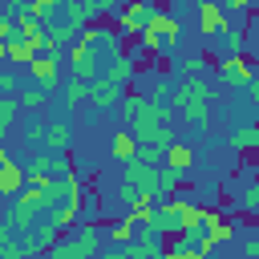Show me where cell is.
Segmentation results:
<instances>
[{"instance_id": "obj_51", "label": "cell", "mask_w": 259, "mask_h": 259, "mask_svg": "<svg viewBox=\"0 0 259 259\" xmlns=\"http://www.w3.org/2000/svg\"><path fill=\"white\" fill-rule=\"evenodd\" d=\"M255 158H259V154H255Z\"/></svg>"}, {"instance_id": "obj_43", "label": "cell", "mask_w": 259, "mask_h": 259, "mask_svg": "<svg viewBox=\"0 0 259 259\" xmlns=\"http://www.w3.org/2000/svg\"><path fill=\"white\" fill-rule=\"evenodd\" d=\"M247 97H251V105H255V109H259V77H255V81H251V85H247Z\"/></svg>"}, {"instance_id": "obj_21", "label": "cell", "mask_w": 259, "mask_h": 259, "mask_svg": "<svg viewBox=\"0 0 259 259\" xmlns=\"http://www.w3.org/2000/svg\"><path fill=\"white\" fill-rule=\"evenodd\" d=\"M49 97H53V93H49L45 85H32V81H28V85H24L20 93H16V101H20V109H28V113H36V109H45V101H49Z\"/></svg>"}, {"instance_id": "obj_48", "label": "cell", "mask_w": 259, "mask_h": 259, "mask_svg": "<svg viewBox=\"0 0 259 259\" xmlns=\"http://www.w3.org/2000/svg\"><path fill=\"white\" fill-rule=\"evenodd\" d=\"M190 4H194V8H198V4H202V0H190Z\"/></svg>"}, {"instance_id": "obj_31", "label": "cell", "mask_w": 259, "mask_h": 259, "mask_svg": "<svg viewBox=\"0 0 259 259\" xmlns=\"http://www.w3.org/2000/svg\"><path fill=\"white\" fill-rule=\"evenodd\" d=\"M125 219H130L134 227H150V219H154V202H150V198H142V202H134V206L125 210Z\"/></svg>"}, {"instance_id": "obj_23", "label": "cell", "mask_w": 259, "mask_h": 259, "mask_svg": "<svg viewBox=\"0 0 259 259\" xmlns=\"http://www.w3.org/2000/svg\"><path fill=\"white\" fill-rule=\"evenodd\" d=\"M32 57H36V45L16 32V36L8 40V61H12V65H32Z\"/></svg>"}, {"instance_id": "obj_11", "label": "cell", "mask_w": 259, "mask_h": 259, "mask_svg": "<svg viewBox=\"0 0 259 259\" xmlns=\"http://www.w3.org/2000/svg\"><path fill=\"white\" fill-rule=\"evenodd\" d=\"M227 12H223V4L219 0H202L198 4V32H206V36H223L227 32Z\"/></svg>"}, {"instance_id": "obj_29", "label": "cell", "mask_w": 259, "mask_h": 259, "mask_svg": "<svg viewBox=\"0 0 259 259\" xmlns=\"http://www.w3.org/2000/svg\"><path fill=\"white\" fill-rule=\"evenodd\" d=\"M142 105H146V93H125V97L117 101V113H121L125 121H134V117L142 113Z\"/></svg>"}, {"instance_id": "obj_18", "label": "cell", "mask_w": 259, "mask_h": 259, "mask_svg": "<svg viewBox=\"0 0 259 259\" xmlns=\"http://www.w3.org/2000/svg\"><path fill=\"white\" fill-rule=\"evenodd\" d=\"M24 186H28L24 166H20V162H8V166L0 170V194H20Z\"/></svg>"}, {"instance_id": "obj_30", "label": "cell", "mask_w": 259, "mask_h": 259, "mask_svg": "<svg viewBox=\"0 0 259 259\" xmlns=\"http://www.w3.org/2000/svg\"><path fill=\"white\" fill-rule=\"evenodd\" d=\"M24 174H28V182L32 178H49L53 174V154H32V162L24 166Z\"/></svg>"}, {"instance_id": "obj_16", "label": "cell", "mask_w": 259, "mask_h": 259, "mask_svg": "<svg viewBox=\"0 0 259 259\" xmlns=\"http://www.w3.org/2000/svg\"><path fill=\"white\" fill-rule=\"evenodd\" d=\"M134 138H138V146H154V150H170L178 142L170 125H146V130H134Z\"/></svg>"}, {"instance_id": "obj_22", "label": "cell", "mask_w": 259, "mask_h": 259, "mask_svg": "<svg viewBox=\"0 0 259 259\" xmlns=\"http://www.w3.org/2000/svg\"><path fill=\"white\" fill-rule=\"evenodd\" d=\"M243 53H247V28L227 24V32H223V57H243Z\"/></svg>"}, {"instance_id": "obj_44", "label": "cell", "mask_w": 259, "mask_h": 259, "mask_svg": "<svg viewBox=\"0 0 259 259\" xmlns=\"http://www.w3.org/2000/svg\"><path fill=\"white\" fill-rule=\"evenodd\" d=\"M101 259H125V247H109V251H101Z\"/></svg>"}, {"instance_id": "obj_32", "label": "cell", "mask_w": 259, "mask_h": 259, "mask_svg": "<svg viewBox=\"0 0 259 259\" xmlns=\"http://www.w3.org/2000/svg\"><path fill=\"white\" fill-rule=\"evenodd\" d=\"M235 202H239L247 214H259V178H255V182H247V186L239 190V198H235Z\"/></svg>"}, {"instance_id": "obj_37", "label": "cell", "mask_w": 259, "mask_h": 259, "mask_svg": "<svg viewBox=\"0 0 259 259\" xmlns=\"http://www.w3.org/2000/svg\"><path fill=\"white\" fill-rule=\"evenodd\" d=\"M89 8H93V16L101 20V16H117V12H121V0H89Z\"/></svg>"}, {"instance_id": "obj_25", "label": "cell", "mask_w": 259, "mask_h": 259, "mask_svg": "<svg viewBox=\"0 0 259 259\" xmlns=\"http://www.w3.org/2000/svg\"><path fill=\"white\" fill-rule=\"evenodd\" d=\"M134 69H138V65H134V57H117V61L105 69V77H109L113 85H121V89H125V85L134 81Z\"/></svg>"}, {"instance_id": "obj_28", "label": "cell", "mask_w": 259, "mask_h": 259, "mask_svg": "<svg viewBox=\"0 0 259 259\" xmlns=\"http://www.w3.org/2000/svg\"><path fill=\"white\" fill-rule=\"evenodd\" d=\"M45 125H49V121H40L36 113H28L24 125H20V138H24L28 146H40V142H45Z\"/></svg>"}, {"instance_id": "obj_10", "label": "cell", "mask_w": 259, "mask_h": 259, "mask_svg": "<svg viewBox=\"0 0 259 259\" xmlns=\"http://www.w3.org/2000/svg\"><path fill=\"white\" fill-rule=\"evenodd\" d=\"M121 97H125V89H121V85H113L105 73H101V77L89 85V109H93V113H105V109H113Z\"/></svg>"}, {"instance_id": "obj_39", "label": "cell", "mask_w": 259, "mask_h": 259, "mask_svg": "<svg viewBox=\"0 0 259 259\" xmlns=\"http://www.w3.org/2000/svg\"><path fill=\"white\" fill-rule=\"evenodd\" d=\"M219 4H223L227 20H235V16H247V8H251V0H219Z\"/></svg>"}, {"instance_id": "obj_2", "label": "cell", "mask_w": 259, "mask_h": 259, "mask_svg": "<svg viewBox=\"0 0 259 259\" xmlns=\"http://www.w3.org/2000/svg\"><path fill=\"white\" fill-rule=\"evenodd\" d=\"M194 202H186V198H166V202H154V219H150V231H158L162 239L170 235V239H178L190 223H194Z\"/></svg>"}, {"instance_id": "obj_3", "label": "cell", "mask_w": 259, "mask_h": 259, "mask_svg": "<svg viewBox=\"0 0 259 259\" xmlns=\"http://www.w3.org/2000/svg\"><path fill=\"white\" fill-rule=\"evenodd\" d=\"M178 32H182L178 16L158 8V12L146 20V28H142V36H138V40H142V49H146V53H158V57H162V53H170V49L178 45Z\"/></svg>"}, {"instance_id": "obj_26", "label": "cell", "mask_w": 259, "mask_h": 259, "mask_svg": "<svg viewBox=\"0 0 259 259\" xmlns=\"http://www.w3.org/2000/svg\"><path fill=\"white\" fill-rule=\"evenodd\" d=\"M182 178H186V174H178V170H170V166H162V170H158V194H166V198H174V194L182 190Z\"/></svg>"}, {"instance_id": "obj_47", "label": "cell", "mask_w": 259, "mask_h": 259, "mask_svg": "<svg viewBox=\"0 0 259 259\" xmlns=\"http://www.w3.org/2000/svg\"><path fill=\"white\" fill-rule=\"evenodd\" d=\"M0 61H8V40H0Z\"/></svg>"}, {"instance_id": "obj_9", "label": "cell", "mask_w": 259, "mask_h": 259, "mask_svg": "<svg viewBox=\"0 0 259 259\" xmlns=\"http://www.w3.org/2000/svg\"><path fill=\"white\" fill-rule=\"evenodd\" d=\"M69 65H73V81L93 85V81L101 77V65H97L93 49H89V45H81V40H73V45H69Z\"/></svg>"}, {"instance_id": "obj_24", "label": "cell", "mask_w": 259, "mask_h": 259, "mask_svg": "<svg viewBox=\"0 0 259 259\" xmlns=\"http://www.w3.org/2000/svg\"><path fill=\"white\" fill-rule=\"evenodd\" d=\"M0 259H24V247H20V239H16V231L0 219Z\"/></svg>"}, {"instance_id": "obj_36", "label": "cell", "mask_w": 259, "mask_h": 259, "mask_svg": "<svg viewBox=\"0 0 259 259\" xmlns=\"http://www.w3.org/2000/svg\"><path fill=\"white\" fill-rule=\"evenodd\" d=\"M138 162H146V166H166V150H154V146H138Z\"/></svg>"}, {"instance_id": "obj_13", "label": "cell", "mask_w": 259, "mask_h": 259, "mask_svg": "<svg viewBox=\"0 0 259 259\" xmlns=\"http://www.w3.org/2000/svg\"><path fill=\"white\" fill-rule=\"evenodd\" d=\"M45 154H69V146H73V125L65 121V117H57V121H49L45 125Z\"/></svg>"}, {"instance_id": "obj_1", "label": "cell", "mask_w": 259, "mask_h": 259, "mask_svg": "<svg viewBox=\"0 0 259 259\" xmlns=\"http://www.w3.org/2000/svg\"><path fill=\"white\" fill-rule=\"evenodd\" d=\"M210 101H214V85L202 77H186L174 89V109L190 121V125H206L210 121Z\"/></svg>"}, {"instance_id": "obj_4", "label": "cell", "mask_w": 259, "mask_h": 259, "mask_svg": "<svg viewBox=\"0 0 259 259\" xmlns=\"http://www.w3.org/2000/svg\"><path fill=\"white\" fill-rule=\"evenodd\" d=\"M93 255H97V227L93 223H77V231L57 239L45 259H93Z\"/></svg>"}, {"instance_id": "obj_34", "label": "cell", "mask_w": 259, "mask_h": 259, "mask_svg": "<svg viewBox=\"0 0 259 259\" xmlns=\"http://www.w3.org/2000/svg\"><path fill=\"white\" fill-rule=\"evenodd\" d=\"M109 239H113V247H130L138 235H134V223L130 219H121V223H113V231H109Z\"/></svg>"}, {"instance_id": "obj_15", "label": "cell", "mask_w": 259, "mask_h": 259, "mask_svg": "<svg viewBox=\"0 0 259 259\" xmlns=\"http://www.w3.org/2000/svg\"><path fill=\"white\" fill-rule=\"evenodd\" d=\"M36 219H40V214H36V210H32V206H28V202H24L20 194L12 198V206H8V214H4V223H8V227H12L16 235H24V231H28V227H32Z\"/></svg>"}, {"instance_id": "obj_33", "label": "cell", "mask_w": 259, "mask_h": 259, "mask_svg": "<svg viewBox=\"0 0 259 259\" xmlns=\"http://www.w3.org/2000/svg\"><path fill=\"white\" fill-rule=\"evenodd\" d=\"M150 101H158V105H174V85L166 81V77H154V89L146 93Z\"/></svg>"}, {"instance_id": "obj_12", "label": "cell", "mask_w": 259, "mask_h": 259, "mask_svg": "<svg viewBox=\"0 0 259 259\" xmlns=\"http://www.w3.org/2000/svg\"><path fill=\"white\" fill-rule=\"evenodd\" d=\"M57 65H61V57H53V53H36V57H32V65H28L32 85H45V89L53 93V89H57V73H61Z\"/></svg>"}, {"instance_id": "obj_38", "label": "cell", "mask_w": 259, "mask_h": 259, "mask_svg": "<svg viewBox=\"0 0 259 259\" xmlns=\"http://www.w3.org/2000/svg\"><path fill=\"white\" fill-rule=\"evenodd\" d=\"M24 89V81L16 77V73H0V93H8V97H16Z\"/></svg>"}, {"instance_id": "obj_50", "label": "cell", "mask_w": 259, "mask_h": 259, "mask_svg": "<svg viewBox=\"0 0 259 259\" xmlns=\"http://www.w3.org/2000/svg\"><path fill=\"white\" fill-rule=\"evenodd\" d=\"M0 73H4V69H0Z\"/></svg>"}, {"instance_id": "obj_14", "label": "cell", "mask_w": 259, "mask_h": 259, "mask_svg": "<svg viewBox=\"0 0 259 259\" xmlns=\"http://www.w3.org/2000/svg\"><path fill=\"white\" fill-rule=\"evenodd\" d=\"M227 146L239 154H259V121H243L227 134Z\"/></svg>"}, {"instance_id": "obj_41", "label": "cell", "mask_w": 259, "mask_h": 259, "mask_svg": "<svg viewBox=\"0 0 259 259\" xmlns=\"http://www.w3.org/2000/svg\"><path fill=\"white\" fill-rule=\"evenodd\" d=\"M243 255L247 259H259V235H247L243 239Z\"/></svg>"}, {"instance_id": "obj_49", "label": "cell", "mask_w": 259, "mask_h": 259, "mask_svg": "<svg viewBox=\"0 0 259 259\" xmlns=\"http://www.w3.org/2000/svg\"><path fill=\"white\" fill-rule=\"evenodd\" d=\"M158 259H162V255H158Z\"/></svg>"}, {"instance_id": "obj_27", "label": "cell", "mask_w": 259, "mask_h": 259, "mask_svg": "<svg viewBox=\"0 0 259 259\" xmlns=\"http://www.w3.org/2000/svg\"><path fill=\"white\" fill-rule=\"evenodd\" d=\"M45 219H49V223H53V227H57V235H65V231H69V227H77V223H81V214H77V210H69V206H65V202H61V206H57V210H49V214H45Z\"/></svg>"}, {"instance_id": "obj_46", "label": "cell", "mask_w": 259, "mask_h": 259, "mask_svg": "<svg viewBox=\"0 0 259 259\" xmlns=\"http://www.w3.org/2000/svg\"><path fill=\"white\" fill-rule=\"evenodd\" d=\"M247 53H251V61H259V40H255V45H247Z\"/></svg>"}, {"instance_id": "obj_17", "label": "cell", "mask_w": 259, "mask_h": 259, "mask_svg": "<svg viewBox=\"0 0 259 259\" xmlns=\"http://www.w3.org/2000/svg\"><path fill=\"white\" fill-rule=\"evenodd\" d=\"M109 154H113L121 166H125V162H134V158H138V138H134L130 130H117V134L109 138Z\"/></svg>"}, {"instance_id": "obj_6", "label": "cell", "mask_w": 259, "mask_h": 259, "mask_svg": "<svg viewBox=\"0 0 259 259\" xmlns=\"http://www.w3.org/2000/svg\"><path fill=\"white\" fill-rule=\"evenodd\" d=\"M158 170L162 166H146V162H125L121 166V182L130 186V190H138L142 198H158Z\"/></svg>"}, {"instance_id": "obj_45", "label": "cell", "mask_w": 259, "mask_h": 259, "mask_svg": "<svg viewBox=\"0 0 259 259\" xmlns=\"http://www.w3.org/2000/svg\"><path fill=\"white\" fill-rule=\"evenodd\" d=\"M8 162H12V158H8V150H4V146H0V170H4V166H8Z\"/></svg>"}, {"instance_id": "obj_19", "label": "cell", "mask_w": 259, "mask_h": 259, "mask_svg": "<svg viewBox=\"0 0 259 259\" xmlns=\"http://www.w3.org/2000/svg\"><path fill=\"white\" fill-rule=\"evenodd\" d=\"M81 101H89V85H85V81H69V85H65V97H61V117L69 121Z\"/></svg>"}, {"instance_id": "obj_40", "label": "cell", "mask_w": 259, "mask_h": 259, "mask_svg": "<svg viewBox=\"0 0 259 259\" xmlns=\"http://www.w3.org/2000/svg\"><path fill=\"white\" fill-rule=\"evenodd\" d=\"M12 36H16V20L8 12H0V40H12Z\"/></svg>"}, {"instance_id": "obj_8", "label": "cell", "mask_w": 259, "mask_h": 259, "mask_svg": "<svg viewBox=\"0 0 259 259\" xmlns=\"http://www.w3.org/2000/svg\"><path fill=\"white\" fill-rule=\"evenodd\" d=\"M57 239H61V235H57V227H53L49 219H40V223H32V227H28L24 235H20V247H24V259H28V255H32V259H36V255H49V247H53Z\"/></svg>"}, {"instance_id": "obj_42", "label": "cell", "mask_w": 259, "mask_h": 259, "mask_svg": "<svg viewBox=\"0 0 259 259\" xmlns=\"http://www.w3.org/2000/svg\"><path fill=\"white\" fill-rule=\"evenodd\" d=\"M162 259H198V251H182V247H170V251H162Z\"/></svg>"}, {"instance_id": "obj_5", "label": "cell", "mask_w": 259, "mask_h": 259, "mask_svg": "<svg viewBox=\"0 0 259 259\" xmlns=\"http://www.w3.org/2000/svg\"><path fill=\"white\" fill-rule=\"evenodd\" d=\"M219 85H227V89H247L259 73H255V65H251V53H243V57H219Z\"/></svg>"}, {"instance_id": "obj_7", "label": "cell", "mask_w": 259, "mask_h": 259, "mask_svg": "<svg viewBox=\"0 0 259 259\" xmlns=\"http://www.w3.org/2000/svg\"><path fill=\"white\" fill-rule=\"evenodd\" d=\"M158 8H154V0H130V4H121V12H117V36H142V28H146V20L154 16Z\"/></svg>"}, {"instance_id": "obj_20", "label": "cell", "mask_w": 259, "mask_h": 259, "mask_svg": "<svg viewBox=\"0 0 259 259\" xmlns=\"http://www.w3.org/2000/svg\"><path fill=\"white\" fill-rule=\"evenodd\" d=\"M166 166L178 170V174H190V170H194V150H190L186 142H174V146L166 150Z\"/></svg>"}, {"instance_id": "obj_35", "label": "cell", "mask_w": 259, "mask_h": 259, "mask_svg": "<svg viewBox=\"0 0 259 259\" xmlns=\"http://www.w3.org/2000/svg\"><path fill=\"white\" fill-rule=\"evenodd\" d=\"M178 69H182L186 77H202V69H206V53H190V57H182Z\"/></svg>"}]
</instances>
